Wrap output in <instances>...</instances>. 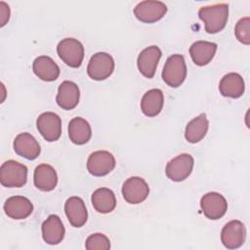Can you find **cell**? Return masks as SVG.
<instances>
[{
	"mask_svg": "<svg viewBox=\"0 0 250 250\" xmlns=\"http://www.w3.org/2000/svg\"><path fill=\"white\" fill-rule=\"evenodd\" d=\"M198 17L204 22L206 32L214 34L223 30L229 18V5L226 3L201 7Z\"/></svg>",
	"mask_w": 250,
	"mask_h": 250,
	"instance_id": "cell-1",
	"label": "cell"
},
{
	"mask_svg": "<svg viewBox=\"0 0 250 250\" xmlns=\"http://www.w3.org/2000/svg\"><path fill=\"white\" fill-rule=\"evenodd\" d=\"M27 181V167L16 160L5 161L0 168V183L7 188H21Z\"/></svg>",
	"mask_w": 250,
	"mask_h": 250,
	"instance_id": "cell-2",
	"label": "cell"
},
{
	"mask_svg": "<svg viewBox=\"0 0 250 250\" xmlns=\"http://www.w3.org/2000/svg\"><path fill=\"white\" fill-rule=\"evenodd\" d=\"M187 77V65L182 55L175 54L168 57L162 70L163 81L172 88L179 87Z\"/></svg>",
	"mask_w": 250,
	"mask_h": 250,
	"instance_id": "cell-3",
	"label": "cell"
},
{
	"mask_svg": "<svg viewBox=\"0 0 250 250\" xmlns=\"http://www.w3.org/2000/svg\"><path fill=\"white\" fill-rule=\"evenodd\" d=\"M57 53L60 59L68 66L77 68L84 59V47L75 38H64L59 42Z\"/></svg>",
	"mask_w": 250,
	"mask_h": 250,
	"instance_id": "cell-4",
	"label": "cell"
},
{
	"mask_svg": "<svg viewBox=\"0 0 250 250\" xmlns=\"http://www.w3.org/2000/svg\"><path fill=\"white\" fill-rule=\"evenodd\" d=\"M114 70L113 58L104 52L93 55L88 62L87 73L93 80L101 81L108 78Z\"/></svg>",
	"mask_w": 250,
	"mask_h": 250,
	"instance_id": "cell-5",
	"label": "cell"
},
{
	"mask_svg": "<svg viewBox=\"0 0 250 250\" xmlns=\"http://www.w3.org/2000/svg\"><path fill=\"white\" fill-rule=\"evenodd\" d=\"M193 162V157L190 154L182 153L167 163L165 174L173 182H182L191 174Z\"/></svg>",
	"mask_w": 250,
	"mask_h": 250,
	"instance_id": "cell-6",
	"label": "cell"
},
{
	"mask_svg": "<svg viewBox=\"0 0 250 250\" xmlns=\"http://www.w3.org/2000/svg\"><path fill=\"white\" fill-rule=\"evenodd\" d=\"M36 126L47 142H56L62 135V120L55 112L47 111L40 114L36 120Z\"/></svg>",
	"mask_w": 250,
	"mask_h": 250,
	"instance_id": "cell-7",
	"label": "cell"
},
{
	"mask_svg": "<svg viewBox=\"0 0 250 250\" xmlns=\"http://www.w3.org/2000/svg\"><path fill=\"white\" fill-rule=\"evenodd\" d=\"M167 13V6L161 1L146 0L137 4L134 9L135 17L146 23L156 22Z\"/></svg>",
	"mask_w": 250,
	"mask_h": 250,
	"instance_id": "cell-8",
	"label": "cell"
},
{
	"mask_svg": "<svg viewBox=\"0 0 250 250\" xmlns=\"http://www.w3.org/2000/svg\"><path fill=\"white\" fill-rule=\"evenodd\" d=\"M115 167L114 156L106 150H97L90 154L87 160L88 172L96 177H103Z\"/></svg>",
	"mask_w": 250,
	"mask_h": 250,
	"instance_id": "cell-9",
	"label": "cell"
},
{
	"mask_svg": "<svg viewBox=\"0 0 250 250\" xmlns=\"http://www.w3.org/2000/svg\"><path fill=\"white\" fill-rule=\"evenodd\" d=\"M149 188L146 182L141 177H131L122 186V195L130 204H139L146 199Z\"/></svg>",
	"mask_w": 250,
	"mask_h": 250,
	"instance_id": "cell-10",
	"label": "cell"
},
{
	"mask_svg": "<svg viewBox=\"0 0 250 250\" xmlns=\"http://www.w3.org/2000/svg\"><path fill=\"white\" fill-rule=\"evenodd\" d=\"M246 238V229L242 222L232 220L227 223L221 231V240L228 249H236L243 245Z\"/></svg>",
	"mask_w": 250,
	"mask_h": 250,
	"instance_id": "cell-11",
	"label": "cell"
},
{
	"mask_svg": "<svg viewBox=\"0 0 250 250\" xmlns=\"http://www.w3.org/2000/svg\"><path fill=\"white\" fill-rule=\"evenodd\" d=\"M200 207L206 218L210 220H218L226 214L228 202L221 193L212 191L201 197Z\"/></svg>",
	"mask_w": 250,
	"mask_h": 250,
	"instance_id": "cell-12",
	"label": "cell"
},
{
	"mask_svg": "<svg viewBox=\"0 0 250 250\" xmlns=\"http://www.w3.org/2000/svg\"><path fill=\"white\" fill-rule=\"evenodd\" d=\"M162 52L157 46H149L144 49L138 56L137 64L139 71L146 78H152L155 74Z\"/></svg>",
	"mask_w": 250,
	"mask_h": 250,
	"instance_id": "cell-13",
	"label": "cell"
},
{
	"mask_svg": "<svg viewBox=\"0 0 250 250\" xmlns=\"http://www.w3.org/2000/svg\"><path fill=\"white\" fill-rule=\"evenodd\" d=\"M15 152L28 160L36 159L41 151L39 143L29 133L23 132L19 134L14 140Z\"/></svg>",
	"mask_w": 250,
	"mask_h": 250,
	"instance_id": "cell-14",
	"label": "cell"
},
{
	"mask_svg": "<svg viewBox=\"0 0 250 250\" xmlns=\"http://www.w3.org/2000/svg\"><path fill=\"white\" fill-rule=\"evenodd\" d=\"M79 99L80 91L74 82L65 80L60 84L56 97V102L60 107L65 110L73 109L78 104Z\"/></svg>",
	"mask_w": 250,
	"mask_h": 250,
	"instance_id": "cell-15",
	"label": "cell"
},
{
	"mask_svg": "<svg viewBox=\"0 0 250 250\" xmlns=\"http://www.w3.org/2000/svg\"><path fill=\"white\" fill-rule=\"evenodd\" d=\"M64 212L70 225L74 228L83 227L88 219V212L82 198L69 197L64 203Z\"/></svg>",
	"mask_w": 250,
	"mask_h": 250,
	"instance_id": "cell-16",
	"label": "cell"
},
{
	"mask_svg": "<svg viewBox=\"0 0 250 250\" xmlns=\"http://www.w3.org/2000/svg\"><path fill=\"white\" fill-rule=\"evenodd\" d=\"M4 211L8 217L14 220H22L27 218L33 211L31 201L24 196L9 197L4 203Z\"/></svg>",
	"mask_w": 250,
	"mask_h": 250,
	"instance_id": "cell-17",
	"label": "cell"
},
{
	"mask_svg": "<svg viewBox=\"0 0 250 250\" xmlns=\"http://www.w3.org/2000/svg\"><path fill=\"white\" fill-rule=\"evenodd\" d=\"M42 237L50 245H56L64 237V227L58 215H50L42 224Z\"/></svg>",
	"mask_w": 250,
	"mask_h": 250,
	"instance_id": "cell-18",
	"label": "cell"
},
{
	"mask_svg": "<svg viewBox=\"0 0 250 250\" xmlns=\"http://www.w3.org/2000/svg\"><path fill=\"white\" fill-rule=\"evenodd\" d=\"M34 186L42 191L53 190L58 184V175L56 170L49 164H39L33 174Z\"/></svg>",
	"mask_w": 250,
	"mask_h": 250,
	"instance_id": "cell-19",
	"label": "cell"
},
{
	"mask_svg": "<svg viewBox=\"0 0 250 250\" xmlns=\"http://www.w3.org/2000/svg\"><path fill=\"white\" fill-rule=\"evenodd\" d=\"M32 69L37 77L47 82L55 81L60 75L59 65L48 56L37 57L33 61Z\"/></svg>",
	"mask_w": 250,
	"mask_h": 250,
	"instance_id": "cell-20",
	"label": "cell"
},
{
	"mask_svg": "<svg viewBox=\"0 0 250 250\" xmlns=\"http://www.w3.org/2000/svg\"><path fill=\"white\" fill-rule=\"evenodd\" d=\"M217 44L209 41H196L189 48V55L193 62L199 66L208 64L214 58Z\"/></svg>",
	"mask_w": 250,
	"mask_h": 250,
	"instance_id": "cell-21",
	"label": "cell"
},
{
	"mask_svg": "<svg viewBox=\"0 0 250 250\" xmlns=\"http://www.w3.org/2000/svg\"><path fill=\"white\" fill-rule=\"evenodd\" d=\"M245 85L242 76L235 72L226 74L220 81L219 90L224 97L237 99L244 93Z\"/></svg>",
	"mask_w": 250,
	"mask_h": 250,
	"instance_id": "cell-22",
	"label": "cell"
},
{
	"mask_svg": "<svg viewBox=\"0 0 250 250\" xmlns=\"http://www.w3.org/2000/svg\"><path fill=\"white\" fill-rule=\"evenodd\" d=\"M68 136L75 145L88 143L92 136V129L89 122L82 117H74L68 123Z\"/></svg>",
	"mask_w": 250,
	"mask_h": 250,
	"instance_id": "cell-23",
	"label": "cell"
},
{
	"mask_svg": "<svg viewBox=\"0 0 250 250\" xmlns=\"http://www.w3.org/2000/svg\"><path fill=\"white\" fill-rule=\"evenodd\" d=\"M163 104L164 96L162 91L160 89H151L143 96L141 101V109L145 115L154 117L161 112Z\"/></svg>",
	"mask_w": 250,
	"mask_h": 250,
	"instance_id": "cell-24",
	"label": "cell"
},
{
	"mask_svg": "<svg viewBox=\"0 0 250 250\" xmlns=\"http://www.w3.org/2000/svg\"><path fill=\"white\" fill-rule=\"evenodd\" d=\"M94 209L102 214L110 213L116 206V198L113 191L107 188L96 189L91 197Z\"/></svg>",
	"mask_w": 250,
	"mask_h": 250,
	"instance_id": "cell-25",
	"label": "cell"
},
{
	"mask_svg": "<svg viewBox=\"0 0 250 250\" xmlns=\"http://www.w3.org/2000/svg\"><path fill=\"white\" fill-rule=\"evenodd\" d=\"M209 127V121L205 113L199 114L197 117L190 120L185 131V138L190 144H196L200 142L207 134Z\"/></svg>",
	"mask_w": 250,
	"mask_h": 250,
	"instance_id": "cell-26",
	"label": "cell"
},
{
	"mask_svg": "<svg viewBox=\"0 0 250 250\" xmlns=\"http://www.w3.org/2000/svg\"><path fill=\"white\" fill-rule=\"evenodd\" d=\"M85 248L87 250H107L110 248V241L104 233H93L87 237Z\"/></svg>",
	"mask_w": 250,
	"mask_h": 250,
	"instance_id": "cell-27",
	"label": "cell"
},
{
	"mask_svg": "<svg viewBox=\"0 0 250 250\" xmlns=\"http://www.w3.org/2000/svg\"><path fill=\"white\" fill-rule=\"evenodd\" d=\"M234 33L236 36V39L244 44L249 45L250 44V19L249 17H245L240 19L234 28Z\"/></svg>",
	"mask_w": 250,
	"mask_h": 250,
	"instance_id": "cell-28",
	"label": "cell"
},
{
	"mask_svg": "<svg viewBox=\"0 0 250 250\" xmlns=\"http://www.w3.org/2000/svg\"><path fill=\"white\" fill-rule=\"evenodd\" d=\"M10 19V8L9 6L1 1L0 2V25L4 26Z\"/></svg>",
	"mask_w": 250,
	"mask_h": 250,
	"instance_id": "cell-29",
	"label": "cell"
}]
</instances>
